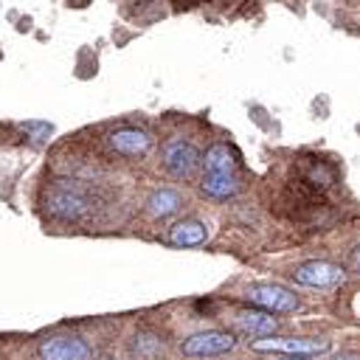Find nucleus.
<instances>
[{"label": "nucleus", "mask_w": 360, "mask_h": 360, "mask_svg": "<svg viewBox=\"0 0 360 360\" xmlns=\"http://www.w3.org/2000/svg\"><path fill=\"white\" fill-rule=\"evenodd\" d=\"M200 163H202V160H200V152H197V146H194L191 141H186V138H172V141H166V146H163V169H166L172 177L188 180V177L197 172Z\"/></svg>", "instance_id": "7ed1b4c3"}, {"label": "nucleus", "mask_w": 360, "mask_h": 360, "mask_svg": "<svg viewBox=\"0 0 360 360\" xmlns=\"http://www.w3.org/2000/svg\"><path fill=\"white\" fill-rule=\"evenodd\" d=\"M340 360H352V357H340Z\"/></svg>", "instance_id": "dca6fc26"}, {"label": "nucleus", "mask_w": 360, "mask_h": 360, "mask_svg": "<svg viewBox=\"0 0 360 360\" xmlns=\"http://www.w3.org/2000/svg\"><path fill=\"white\" fill-rule=\"evenodd\" d=\"M20 129L31 138L34 146H42V143L53 135V127H51L48 121H25V124H20Z\"/></svg>", "instance_id": "ddd939ff"}, {"label": "nucleus", "mask_w": 360, "mask_h": 360, "mask_svg": "<svg viewBox=\"0 0 360 360\" xmlns=\"http://www.w3.org/2000/svg\"><path fill=\"white\" fill-rule=\"evenodd\" d=\"M354 264H357V270H360V248L354 250Z\"/></svg>", "instance_id": "4468645a"}, {"label": "nucleus", "mask_w": 360, "mask_h": 360, "mask_svg": "<svg viewBox=\"0 0 360 360\" xmlns=\"http://www.w3.org/2000/svg\"><path fill=\"white\" fill-rule=\"evenodd\" d=\"M107 143H110L112 152H118V155H124V158H141V155L149 152L152 135L143 132V129H138V127H121V129H115V132L107 138Z\"/></svg>", "instance_id": "1a4fd4ad"}, {"label": "nucleus", "mask_w": 360, "mask_h": 360, "mask_svg": "<svg viewBox=\"0 0 360 360\" xmlns=\"http://www.w3.org/2000/svg\"><path fill=\"white\" fill-rule=\"evenodd\" d=\"M292 278L304 287H335L343 281V267L332 264V262H323V259H312V262H304L292 270Z\"/></svg>", "instance_id": "6e6552de"}, {"label": "nucleus", "mask_w": 360, "mask_h": 360, "mask_svg": "<svg viewBox=\"0 0 360 360\" xmlns=\"http://www.w3.org/2000/svg\"><path fill=\"white\" fill-rule=\"evenodd\" d=\"M256 352H284L292 357H309V354H321L329 352V340L321 338H262L253 340Z\"/></svg>", "instance_id": "0eeeda50"}, {"label": "nucleus", "mask_w": 360, "mask_h": 360, "mask_svg": "<svg viewBox=\"0 0 360 360\" xmlns=\"http://www.w3.org/2000/svg\"><path fill=\"white\" fill-rule=\"evenodd\" d=\"M45 211L53 217V219H62V222H76L82 219L87 211H90V200L87 194L70 183V180H56L48 186L45 191Z\"/></svg>", "instance_id": "f03ea898"}, {"label": "nucleus", "mask_w": 360, "mask_h": 360, "mask_svg": "<svg viewBox=\"0 0 360 360\" xmlns=\"http://www.w3.org/2000/svg\"><path fill=\"white\" fill-rule=\"evenodd\" d=\"M149 214L152 217H172V214H177L180 211V205H183V197L174 191V188H158L152 197H149Z\"/></svg>", "instance_id": "f8f14e48"}, {"label": "nucleus", "mask_w": 360, "mask_h": 360, "mask_svg": "<svg viewBox=\"0 0 360 360\" xmlns=\"http://www.w3.org/2000/svg\"><path fill=\"white\" fill-rule=\"evenodd\" d=\"M202 183L200 188L214 200H228L239 191V160L228 143H214L202 158Z\"/></svg>", "instance_id": "f257e3e1"}, {"label": "nucleus", "mask_w": 360, "mask_h": 360, "mask_svg": "<svg viewBox=\"0 0 360 360\" xmlns=\"http://www.w3.org/2000/svg\"><path fill=\"white\" fill-rule=\"evenodd\" d=\"M245 298L250 304L262 307L264 312H295L298 309L295 292H290L281 284H253V287H248Z\"/></svg>", "instance_id": "423d86ee"}, {"label": "nucleus", "mask_w": 360, "mask_h": 360, "mask_svg": "<svg viewBox=\"0 0 360 360\" xmlns=\"http://www.w3.org/2000/svg\"><path fill=\"white\" fill-rule=\"evenodd\" d=\"M284 360H309V357H284Z\"/></svg>", "instance_id": "2eb2a0df"}, {"label": "nucleus", "mask_w": 360, "mask_h": 360, "mask_svg": "<svg viewBox=\"0 0 360 360\" xmlns=\"http://www.w3.org/2000/svg\"><path fill=\"white\" fill-rule=\"evenodd\" d=\"M39 360H90L93 349L76 335H51L39 340Z\"/></svg>", "instance_id": "39448f33"}, {"label": "nucleus", "mask_w": 360, "mask_h": 360, "mask_svg": "<svg viewBox=\"0 0 360 360\" xmlns=\"http://www.w3.org/2000/svg\"><path fill=\"white\" fill-rule=\"evenodd\" d=\"M205 236H208V228L200 219H183L169 231V242L174 248H197L205 242Z\"/></svg>", "instance_id": "9b49d317"}, {"label": "nucleus", "mask_w": 360, "mask_h": 360, "mask_svg": "<svg viewBox=\"0 0 360 360\" xmlns=\"http://www.w3.org/2000/svg\"><path fill=\"white\" fill-rule=\"evenodd\" d=\"M236 346V338L225 329H208V332H197L191 338H186L180 343V352L188 357H217L225 354Z\"/></svg>", "instance_id": "20e7f679"}, {"label": "nucleus", "mask_w": 360, "mask_h": 360, "mask_svg": "<svg viewBox=\"0 0 360 360\" xmlns=\"http://www.w3.org/2000/svg\"><path fill=\"white\" fill-rule=\"evenodd\" d=\"M236 329L250 335V338H270L278 326V321L273 318V312H264V309H239L236 318H233Z\"/></svg>", "instance_id": "9d476101"}]
</instances>
